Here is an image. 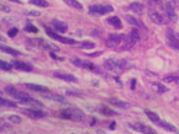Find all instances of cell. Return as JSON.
Here are the masks:
<instances>
[{"instance_id":"9a60e30c","label":"cell","mask_w":179,"mask_h":134,"mask_svg":"<svg viewBox=\"0 0 179 134\" xmlns=\"http://www.w3.org/2000/svg\"><path fill=\"white\" fill-rule=\"evenodd\" d=\"M156 124L159 125L161 128L166 129L167 132H170V133H178V130H177V128H175L174 125H172L170 123H167V122H164V121H158Z\"/></svg>"},{"instance_id":"e575fe53","label":"cell","mask_w":179,"mask_h":134,"mask_svg":"<svg viewBox=\"0 0 179 134\" xmlns=\"http://www.w3.org/2000/svg\"><path fill=\"white\" fill-rule=\"evenodd\" d=\"M8 35H9V37H15L17 35V28H10Z\"/></svg>"},{"instance_id":"60d3db41","label":"cell","mask_w":179,"mask_h":134,"mask_svg":"<svg viewBox=\"0 0 179 134\" xmlns=\"http://www.w3.org/2000/svg\"><path fill=\"white\" fill-rule=\"evenodd\" d=\"M177 36H178V38H179V33H177Z\"/></svg>"},{"instance_id":"ffe728a7","label":"cell","mask_w":179,"mask_h":134,"mask_svg":"<svg viewBox=\"0 0 179 134\" xmlns=\"http://www.w3.org/2000/svg\"><path fill=\"white\" fill-rule=\"evenodd\" d=\"M125 20H126L130 25H133V26H136V27H142L144 30H146V27H145V26H144V25H142L139 20H136L135 17H133V16H130V15H126V16H125Z\"/></svg>"},{"instance_id":"603a6c76","label":"cell","mask_w":179,"mask_h":134,"mask_svg":"<svg viewBox=\"0 0 179 134\" xmlns=\"http://www.w3.org/2000/svg\"><path fill=\"white\" fill-rule=\"evenodd\" d=\"M63 2L66 4V5H69V6H71V8H74V9H82V5H81V3H79L77 0H63Z\"/></svg>"},{"instance_id":"3957f363","label":"cell","mask_w":179,"mask_h":134,"mask_svg":"<svg viewBox=\"0 0 179 134\" xmlns=\"http://www.w3.org/2000/svg\"><path fill=\"white\" fill-rule=\"evenodd\" d=\"M60 117L65 119H72V121H82L85 118V114L82 111L76 110V108H69V110H63L60 112Z\"/></svg>"},{"instance_id":"e0dca14e","label":"cell","mask_w":179,"mask_h":134,"mask_svg":"<svg viewBox=\"0 0 179 134\" xmlns=\"http://www.w3.org/2000/svg\"><path fill=\"white\" fill-rule=\"evenodd\" d=\"M133 129L136 130V132H139V133H147V134L155 133L153 129H151V128H148V127H146L144 124H135V125H133Z\"/></svg>"},{"instance_id":"8d00e7d4","label":"cell","mask_w":179,"mask_h":134,"mask_svg":"<svg viewBox=\"0 0 179 134\" xmlns=\"http://www.w3.org/2000/svg\"><path fill=\"white\" fill-rule=\"evenodd\" d=\"M2 10L5 11V13H10V8L6 6V5H3V6H2Z\"/></svg>"},{"instance_id":"d6986e66","label":"cell","mask_w":179,"mask_h":134,"mask_svg":"<svg viewBox=\"0 0 179 134\" xmlns=\"http://www.w3.org/2000/svg\"><path fill=\"white\" fill-rule=\"evenodd\" d=\"M109 103L115 106V107H119V108H129L130 105L124 102V101H120V100H117V99H109Z\"/></svg>"},{"instance_id":"52a82bcc","label":"cell","mask_w":179,"mask_h":134,"mask_svg":"<svg viewBox=\"0 0 179 134\" xmlns=\"http://www.w3.org/2000/svg\"><path fill=\"white\" fill-rule=\"evenodd\" d=\"M46 32H47V35H48V36H50L52 38H54V39H57V41H59V42H61V43H65V44H74V43H75V41H74V39H71V38H66V37L58 36V35L53 33V32H52L48 27H46Z\"/></svg>"},{"instance_id":"cb8c5ba5","label":"cell","mask_w":179,"mask_h":134,"mask_svg":"<svg viewBox=\"0 0 179 134\" xmlns=\"http://www.w3.org/2000/svg\"><path fill=\"white\" fill-rule=\"evenodd\" d=\"M145 113H146V116L148 117V119L152 121L153 123H157V122L159 121V117H158L155 112H151V111H148V110H145Z\"/></svg>"},{"instance_id":"f35d334b","label":"cell","mask_w":179,"mask_h":134,"mask_svg":"<svg viewBox=\"0 0 179 134\" xmlns=\"http://www.w3.org/2000/svg\"><path fill=\"white\" fill-rule=\"evenodd\" d=\"M10 2H14V3H16V4H20V0H10Z\"/></svg>"},{"instance_id":"5bb4252c","label":"cell","mask_w":179,"mask_h":134,"mask_svg":"<svg viewBox=\"0 0 179 134\" xmlns=\"http://www.w3.org/2000/svg\"><path fill=\"white\" fill-rule=\"evenodd\" d=\"M13 65H14V68H16V69H19V70H24V72H31V70H32V66L28 65V64H26V63H24V61L15 60V61L13 63Z\"/></svg>"},{"instance_id":"5b68a950","label":"cell","mask_w":179,"mask_h":134,"mask_svg":"<svg viewBox=\"0 0 179 134\" xmlns=\"http://www.w3.org/2000/svg\"><path fill=\"white\" fill-rule=\"evenodd\" d=\"M90 14H92V15H106L108 13H112L113 11V8L109 6V5H92V6H90L88 9Z\"/></svg>"},{"instance_id":"ac0fdd59","label":"cell","mask_w":179,"mask_h":134,"mask_svg":"<svg viewBox=\"0 0 179 134\" xmlns=\"http://www.w3.org/2000/svg\"><path fill=\"white\" fill-rule=\"evenodd\" d=\"M43 96H44L46 99H49V100H53V101H57V102H66L65 97H63L61 95H57V94H48V92H46V94H43Z\"/></svg>"},{"instance_id":"74e56055","label":"cell","mask_w":179,"mask_h":134,"mask_svg":"<svg viewBox=\"0 0 179 134\" xmlns=\"http://www.w3.org/2000/svg\"><path fill=\"white\" fill-rule=\"evenodd\" d=\"M28 15H35V16H39V13H37V11H30V13H28Z\"/></svg>"},{"instance_id":"8992f818","label":"cell","mask_w":179,"mask_h":134,"mask_svg":"<svg viewBox=\"0 0 179 134\" xmlns=\"http://www.w3.org/2000/svg\"><path fill=\"white\" fill-rule=\"evenodd\" d=\"M166 36H167V39H168V44H169L173 49H175L177 52H179V38H178L177 33H175L173 30L167 28Z\"/></svg>"},{"instance_id":"836d02e7","label":"cell","mask_w":179,"mask_h":134,"mask_svg":"<svg viewBox=\"0 0 179 134\" xmlns=\"http://www.w3.org/2000/svg\"><path fill=\"white\" fill-rule=\"evenodd\" d=\"M101 113L107 114V116H115V114H117L115 112H113V111H111V110H108V108H102V110H101Z\"/></svg>"},{"instance_id":"7c38bea8","label":"cell","mask_w":179,"mask_h":134,"mask_svg":"<svg viewBox=\"0 0 179 134\" xmlns=\"http://www.w3.org/2000/svg\"><path fill=\"white\" fill-rule=\"evenodd\" d=\"M52 26H53V28H55L58 32H61V33L66 32V30H68V25L59 20H52Z\"/></svg>"},{"instance_id":"277c9868","label":"cell","mask_w":179,"mask_h":134,"mask_svg":"<svg viewBox=\"0 0 179 134\" xmlns=\"http://www.w3.org/2000/svg\"><path fill=\"white\" fill-rule=\"evenodd\" d=\"M28 42H31V44H32V46H35V47H37V48H41V49L59 52V48H58L55 44H50V43H48L47 41L41 39V38H37V39H30Z\"/></svg>"},{"instance_id":"2e32d148","label":"cell","mask_w":179,"mask_h":134,"mask_svg":"<svg viewBox=\"0 0 179 134\" xmlns=\"http://www.w3.org/2000/svg\"><path fill=\"white\" fill-rule=\"evenodd\" d=\"M129 8H130V10H131L133 13H136V14H139V15H141L142 11H144V5H142L141 3H139V2L131 3V4L129 5Z\"/></svg>"},{"instance_id":"ab89813d","label":"cell","mask_w":179,"mask_h":134,"mask_svg":"<svg viewBox=\"0 0 179 134\" xmlns=\"http://www.w3.org/2000/svg\"><path fill=\"white\" fill-rule=\"evenodd\" d=\"M131 87H133V89H134V87H135V79H134V80H133V84H131Z\"/></svg>"},{"instance_id":"d590c367","label":"cell","mask_w":179,"mask_h":134,"mask_svg":"<svg viewBox=\"0 0 179 134\" xmlns=\"http://www.w3.org/2000/svg\"><path fill=\"white\" fill-rule=\"evenodd\" d=\"M152 3H155V4H158V5H163L164 3H163V0H151Z\"/></svg>"},{"instance_id":"f546056e","label":"cell","mask_w":179,"mask_h":134,"mask_svg":"<svg viewBox=\"0 0 179 134\" xmlns=\"http://www.w3.org/2000/svg\"><path fill=\"white\" fill-rule=\"evenodd\" d=\"M0 103H2V106H6V107H16V102H14V101H9V100H4V99H2L0 100Z\"/></svg>"},{"instance_id":"7402d4cb","label":"cell","mask_w":179,"mask_h":134,"mask_svg":"<svg viewBox=\"0 0 179 134\" xmlns=\"http://www.w3.org/2000/svg\"><path fill=\"white\" fill-rule=\"evenodd\" d=\"M152 87H153V90H155L156 92H158V94H164V92L168 91V89H167L166 86H163L162 84H159V83H153V84H152Z\"/></svg>"},{"instance_id":"44dd1931","label":"cell","mask_w":179,"mask_h":134,"mask_svg":"<svg viewBox=\"0 0 179 134\" xmlns=\"http://www.w3.org/2000/svg\"><path fill=\"white\" fill-rule=\"evenodd\" d=\"M107 22L109 24V25H112L113 27H115V28H122V21L117 17V16H112V17H109L108 20H107Z\"/></svg>"},{"instance_id":"d4e9b609","label":"cell","mask_w":179,"mask_h":134,"mask_svg":"<svg viewBox=\"0 0 179 134\" xmlns=\"http://www.w3.org/2000/svg\"><path fill=\"white\" fill-rule=\"evenodd\" d=\"M0 49H2V52H5V53L11 54V55H20V52H17V50H15V49H13V48H9V47H6V46H4V44L0 47Z\"/></svg>"},{"instance_id":"4316f807","label":"cell","mask_w":179,"mask_h":134,"mask_svg":"<svg viewBox=\"0 0 179 134\" xmlns=\"http://www.w3.org/2000/svg\"><path fill=\"white\" fill-rule=\"evenodd\" d=\"M79 47L82 49H91V48H95V43L90 42V41H83V42L79 43Z\"/></svg>"},{"instance_id":"d6a6232c","label":"cell","mask_w":179,"mask_h":134,"mask_svg":"<svg viewBox=\"0 0 179 134\" xmlns=\"http://www.w3.org/2000/svg\"><path fill=\"white\" fill-rule=\"evenodd\" d=\"M178 79L179 78H175L174 75H168V76L164 78V81H167V83H174V81H177L178 83Z\"/></svg>"},{"instance_id":"1f68e13d","label":"cell","mask_w":179,"mask_h":134,"mask_svg":"<svg viewBox=\"0 0 179 134\" xmlns=\"http://www.w3.org/2000/svg\"><path fill=\"white\" fill-rule=\"evenodd\" d=\"M25 30H26L27 32H33V33L38 32V28H37V27H35V26H33V25H31V24H27V26L25 27Z\"/></svg>"},{"instance_id":"4fadbf2b","label":"cell","mask_w":179,"mask_h":134,"mask_svg":"<svg viewBox=\"0 0 179 134\" xmlns=\"http://www.w3.org/2000/svg\"><path fill=\"white\" fill-rule=\"evenodd\" d=\"M26 87L28 90H32V91H36V92H39V94H46V92H49V90L44 86H41V85H37V84H26Z\"/></svg>"},{"instance_id":"7a4b0ae2","label":"cell","mask_w":179,"mask_h":134,"mask_svg":"<svg viewBox=\"0 0 179 134\" xmlns=\"http://www.w3.org/2000/svg\"><path fill=\"white\" fill-rule=\"evenodd\" d=\"M104 68L114 72V73H123L128 68L126 60H115V59H107L104 60Z\"/></svg>"},{"instance_id":"484cf974","label":"cell","mask_w":179,"mask_h":134,"mask_svg":"<svg viewBox=\"0 0 179 134\" xmlns=\"http://www.w3.org/2000/svg\"><path fill=\"white\" fill-rule=\"evenodd\" d=\"M30 4L39 6V8H47L49 4L46 2V0H30Z\"/></svg>"},{"instance_id":"b9f144b4","label":"cell","mask_w":179,"mask_h":134,"mask_svg":"<svg viewBox=\"0 0 179 134\" xmlns=\"http://www.w3.org/2000/svg\"><path fill=\"white\" fill-rule=\"evenodd\" d=\"M178 83H179V79H178Z\"/></svg>"},{"instance_id":"ba28073f","label":"cell","mask_w":179,"mask_h":134,"mask_svg":"<svg viewBox=\"0 0 179 134\" xmlns=\"http://www.w3.org/2000/svg\"><path fill=\"white\" fill-rule=\"evenodd\" d=\"M148 17H150L151 21H152L153 24H156V25H162V24H164V17H163L159 13H157L156 10H150V11H148Z\"/></svg>"},{"instance_id":"83f0119b","label":"cell","mask_w":179,"mask_h":134,"mask_svg":"<svg viewBox=\"0 0 179 134\" xmlns=\"http://www.w3.org/2000/svg\"><path fill=\"white\" fill-rule=\"evenodd\" d=\"M13 64H9V63H6V61H4V60H0V68H2L3 70H5V72H10L11 69H13Z\"/></svg>"},{"instance_id":"8fae6325","label":"cell","mask_w":179,"mask_h":134,"mask_svg":"<svg viewBox=\"0 0 179 134\" xmlns=\"http://www.w3.org/2000/svg\"><path fill=\"white\" fill-rule=\"evenodd\" d=\"M55 78L60 79V80H64V81H68V83H77V79L71 75V74H65V73H60V72H55L53 74Z\"/></svg>"},{"instance_id":"f1b7e54d","label":"cell","mask_w":179,"mask_h":134,"mask_svg":"<svg viewBox=\"0 0 179 134\" xmlns=\"http://www.w3.org/2000/svg\"><path fill=\"white\" fill-rule=\"evenodd\" d=\"M8 121H10L11 123H15V124H19V123H21V117L20 116H16V114H11V116H9L8 117Z\"/></svg>"},{"instance_id":"9c48e42d","label":"cell","mask_w":179,"mask_h":134,"mask_svg":"<svg viewBox=\"0 0 179 134\" xmlns=\"http://www.w3.org/2000/svg\"><path fill=\"white\" fill-rule=\"evenodd\" d=\"M22 112H25L28 117H31V118H43V117H46V113L43 112V111H41V110H36V108H26V110H24Z\"/></svg>"},{"instance_id":"30bf717a","label":"cell","mask_w":179,"mask_h":134,"mask_svg":"<svg viewBox=\"0 0 179 134\" xmlns=\"http://www.w3.org/2000/svg\"><path fill=\"white\" fill-rule=\"evenodd\" d=\"M72 64H75L79 68H83V69H90V70H93L95 69V65L92 63H87V61H82L77 58H71Z\"/></svg>"},{"instance_id":"4dcf8cb0","label":"cell","mask_w":179,"mask_h":134,"mask_svg":"<svg viewBox=\"0 0 179 134\" xmlns=\"http://www.w3.org/2000/svg\"><path fill=\"white\" fill-rule=\"evenodd\" d=\"M129 35H130V37H131L135 42H139V41H140V32H139L137 30H131Z\"/></svg>"},{"instance_id":"6da1fadb","label":"cell","mask_w":179,"mask_h":134,"mask_svg":"<svg viewBox=\"0 0 179 134\" xmlns=\"http://www.w3.org/2000/svg\"><path fill=\"white\" fill-rule=\"evenodd\" d=\"M136 42L130 37V35L125 36V35H111L107 41H106V44L109 47V48H113V49H117L119 52H123V50H129L134 47Z\"/></svg>"}]
</instances>
